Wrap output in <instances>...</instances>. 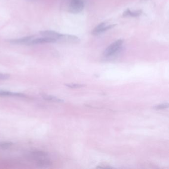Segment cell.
<instances>
[{
    "label": "cell",
    "instance_id": "obj_10",
    "mask_svg": "<svg viewBox=\"0 0 169 169\" xmlns=\"http://www.w3.org/2000/svg\"><path fill=\"white\" fill-rule=\"evenodd\" d=\"M0 96H17V97H26L27 96L22 93H19L12 92L10 91H5L0 90Z\"/></svg>",
    "mask_w": 169,
    "mask_h": 169
},
{
    "label": "cell",
    "instance_id": "obj_15",
    "mask_svg": "<svg viewBox=\"0 0 169 169\" xmlns=\"http://www.w3.org/2000/svg\"><path fill=\"white\" fill-rule=\"evenodd\" d=\"M66 85L67 86L71 88H80V87H83L84 86V85H83V84H66Z\"/></svg>",
    "mask_w": 169,
    "mask_h": 169
},
{
    "label": "cell",
    "instance_id": "obj_9",
    "mask_svg": "<svg viewBox=\"0 0 169 169\" xmlns=\"http://www.w3.org/2000/svg\"><path fill=\"white\" fill-rule=\"evenodd\" d=\"M36 161L37 162L36 164L37 166L39 167L40 168H48L51 166L52 165L51 161L49 160L48 158L41 159Z\"/></svg>",
    "mask_w": 169,
    "mask_h": 169
},
{
    "label": "cell",
    "instance_id": "obj_3",
    "mask_svg": "<svg viewBox=\"0 0 169 169\" xmlns=\"http://www.w3.org/2000/svg\"><path fill=\"white\" fill-rule=\"evenodd\" d=\"M105 22H102L97 26H96L93 30L92 34L94 35H97L100 34L103 32H105L106 31H108L109 29H111L113 27H114L115 25H106Z\"/></svg>",
    "mask_w": 169,
    "mask_h": 169
},
{
    "label": "cell",
    "instance_id": "obj_14",
    "mask_svg": "<svg viewBox=\"0 0 169 169\" xmlns=\"http://www.w3.org/2000/svg\"><path fill=\"white\" fill-rule=\"evenodd\" d=\"M169 107V104L168 103H165V104H160L158 105L153 107L155 109H158V110H161V109H166Z\"/></svg>",
    "mask_w": 169,
    "mask_h": 169
},
{
    "label": "cell",
    "instance_id": "obj_5",
    "mask_svg": "<svg viewBox=\"0 0 169 169\" xmlns=\"http://www.w3.org/2000/svg\"><path fill=\"white\" fill-rule=\"evenodd\" d=\"M41 35L45 37L49 38L51 39H55L57 41L59 39L61 34L56 32L55 31H44L40 32Z\"/></svg>",
    "mask_w": 169,
    "mask_h": 169
},
{
    "label": "cell",
    "instance_id": "obj_6",
    "mask_svg": "<svg viewBox=\"0 0 169 169\" xmlns=\"http://www.w3.org/2000/svg\"><path fill=\"white\" fill-rule=\"evenodd\" d=\"M57 42V41L55 39H51L49 38L43 37L38 38H36V39H32L28 44L29 45H35V44H39L54 43V42Z\"/></svg>",
    "mask_w": 169,
    "mask_h": 169
},
{
    "label": "cell",
    "instance_id": "obj_13",
    "mask_svg": "<svg viewBox=\"0 0 169 169\" xmlns=\"http://www.w3.org/2000/svg\"><path fill=\"white\" fill-rule=\"evenodd\" d=\"M13 145V143L10 142H0V147H1L2 148H7Z\"/></svg>",
    "mask_w": 169,
    "mask_h": 169
},
{
    "label": "cell",
    "instance_id": "obj_12",
    "mask_svg": "<svg viewBox=\"0 0 169 169\" xmlns=\"http://www.w3.org/2000/svg\"><path fill=\"white\" fill-rule=\"evenodd\" d=\"M141 13V10H137V11H135V12H132L130 10L127 9V10H125L124 12L123 16H132V17H136V16H140Z\"/></svg>",
    "mask_w": 169,
    "mask_h": 169
},
{
    "label": "cell",
    "instance_id": "obj_2",
    "mask_svg": "<svg viewBox=\"0 0 169 169\" xmlns=\"http://www.w3.org/2000/svg\"><path fill=\"white\" fill-rule=\"evenodd\" d=\"M84 7V2L83 0H71L69 4V12L71 13L77 14L80 13Z\"/></svg>",
    "mask_w": 169,
    "mask_h": 169
},
{
    "label": "cell",
    "instance_id": "obj_11",
    "mask_svg": "<svg viewBox=\"0 0 169 169\" xmlns=\"http://www.w3.org/2000/svg\"><path fill=\"white\" fill-rule=\"evenodd\" d=\"M41 96H42V98L44 99L47 100V101L59 103L64 102V100H62V99L59 98L58 97L54 96L49 95H47L46 94H42Z\"/></svg>",
    "mask_w": 169,
    "mask_h": 169
},
{
    "label": "cell",
    "instance_id": "obj_16",
    "mask_svg": "<svg viewBox=\"0 0 169 169\" xmlns=\"http://www.w3.org/2000/svg\"><path fill=\"white\" fill-rule=\"evenodd\" d=\"M10 77V75L9 74L0 73V80H6Z\"/></svg>",
    "mask_w": 169,
    "mask_h": 169
},
{
    "label": "cell",
    "instance_id": "obj_17",
    "mask_svg": "<svg viewBox=\"0 0 169 169\" xmlns=\"http://www.w3.org/2000/svg\"><path fill=\"white\" fill-rule=\"evenodd\" d=\"M28 1H36L37 0H28Z\"/></svg>",
    "mask_w": 169,
    "mask_h": 169
},
{
    "label": "cell",
    "instance_id": "obj_1",
    "mask_svg": "<svg viewBox=\"0 0 169 169\" xmlns=\"http://www.w3.org/2000/svg\"><path fill=\"white\" fill-rule=\"evenodd\" d=\"M124 40L123 39H118L116 41L113 42L107 47L103 52V55L106 57L112 56L115 55L120 51L123 46Z\"/></svg>",
    "mask_w": 169,
    "mask_h": 169
},
{
    "label": "cell",
    "instance_id": "obj_4",
    "mask_svg": "<svg viewBox=\"0 0 169 169\" xmlns=\"http://www.w3.org/2000/svg\"><path fill=\"white\" fill-rule=\"evenodd\" d=\"M58 41L61 42H65L68 43L77 44L79 43L80 39L75 35L68 34H62L60 37Z\"/></svg>",
    "mask_w": 169,
    "mask_h": 169
},
{
    "label": "cell",
    "instance_id": "obj_7",
    "mask_svg": "<svg viewBox=\"0 0 169 169\" xmlns=\"http://www.w3.org/2000/svg\"><path fill=\"white\" fill-rule=\"evenodd\" d=\"M31 157L35 160L38 161L41 159L48 158L47 157H48V153L43 151H36L31 152Z\"/></svg>",
    "mask_w": 169,
    "mask_h": 169
},
{
    "label": "cell",
    "instance_id": "obj_8",
    "mask_svg": "<svg viewBox=\"0 0 169 169\" xmlns=\"http://www.w3.org/2000/svg\"><path fill=\"white\" fill-rule=\"evenodd\" d=\"M34 38V37L32 36H27L25 37L19 38V39H13L10 41L11 44H28Z\"/></svg>",
    "mask_w": 169,
    "mask_h": 169
}]
</instances>
